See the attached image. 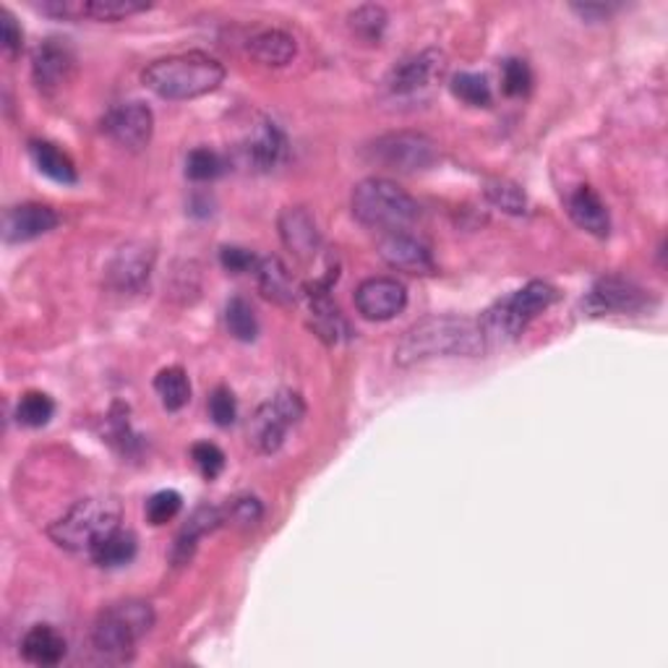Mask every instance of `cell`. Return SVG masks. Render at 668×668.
<instances>
[{
  "label": "cell",
  "instance_id": "cell-18",
  "mask_svg": "<svg viewBox=\"0 0 668 668\" xmlns=\"http://www.w3.org/2000/svg\"><path fill=\"white\" fill-rule=\"evenodd\" d=\"M151 264H155V251L144 246V243L123 246L108 267L110 286L118 290H138L149 280Z\"/></svg>",
  "mask_w": 668,
  "mask_h": 668
},
{
  "label": "cell",
  "instance_id": "cell-31",
  "mask_svg": "<svg viewBox=\"0 0 668 668\" xmlns=\"http://www.w3.org/2000/svg\"><path fill=\"white\" fill-rule=\"evenodd\" d=\"M52 415H56V402L45 392H26L16 408V418L26 428L48 426Z\"/></svg>",
  "mask_w": 668,
  "mask_h": 668
},
{
  "label": "cell",
  "instance_id": "cell-41",
  "mask_svg": "<svg viewBox=\"0 0 668 668\" xmlns=\"http://www.w3.org/2000/svg\"><path fill=\"white\" fill-rule=\"evenodd\" d=\"M574 13H580L582 19H604L611 13V9L608 5H572Z\"/></svg>",
  "mask_w": 668,
  "mask_h": 668
},
{
  "label": "cell",
  "instance_id": "cell-37",
  "mask_svg": "<svg viewBox=\"0 0 668 668\" xmlns=\"http://www.w3.org/2000/svg\"><path fill=\"white\" fill-rule=\"evenodd\" d=\"M209 415L211 421L217 423V426H230V423H235L238 418V405H235V397L230 392L228 387H217L215 392L209 397Z\"/></svg>",
  "mask_w": 668,
  "mask_h": 668
},
{
  "label": "cell",
  "instance_id": "cell-38",
  "mask_svg": "<svg viewBox=\"0 0 668 668\" xmlns=\"http://www.w3.org/2000/svg\"><path fill=\"white\" fill-rule=\"evenodd\" d=\"M0 26H3V50L5 58H16L19 52H22L24 45V35H22V26L16 24V19L11 16V11H0Z\"/></svg>",
  "mask_w": 668,
  "mask_h": 668
},
{
  "label": "cell",
  "instance_id": "cell-39",
  "mask_svg": "<svg viewBox=\"0 0 668 668\" xmlns=\"http://www.w3.org/2000/svg\"><path fill=\"white\" fill-rule=\"evenodd\" d=\"M220 259H222V267L233 275H243V272H251V269H256L254 254L246 248H238V246L222 248Z\"/></svg>",
  "mask_w": 668,
  "mask_h": 668
},
{
  "label": "cell",
  "instance_id": "cell-29",
  "mask_svg": "<svg viewBox=\"0 0 668 668\" xmlns=\"http://www.w3.org/2000/svg\"><path fill=\"white\" fill-rule=\"evenodd\" d=\"M486 198L496 209L507 211V215H522L527 209V196L518 183L507 181V178H494L486 183Z\"/></svg>",
  "mask_w": 668,
  "mask_h": 668
},
{
  "label": "cell",
  "instance_id": "cell-24",
  "mask_svg": "<svg viewBox=\"0 0 668 668\" xmlns=\"http://www.w3.org/2000/svg\"><path fill=\"white\" fill-rule=\"evenodd\" d=\"M29 155L35 168L50 181L63 183V186H74L78 181L76 175V165L65 155L63 149H58L52 142H32L29 144Z\"/></svg>",
  "mask_w": 668,
  "mask_h": 668
},
{
  "label": "cell",
  "instance_id": "cell-15",
  "mask_svg": "<svg viewBox=\"0 0 668 668\" xmlns=\"http://www.w3.org/2000/svg\"><path fill=\"white\" fill-rule=\"evenodd\" d=\"M379 256L397 272L408 275H432L434 256L418 238L408 233H387L379 243Z\"/></svg>",
  "mask_w": 668,
  "mask_h": 668
},
{
  "label": "cell",
  "instance_id": "cell-14",
  "mask_svg": "<svg viewBox=\"0 0 668 668\" xmlns=\"http://www.w3.org/2000/svg\"><path fill=\"white\" fill-rule=\"evenodd\" d=\"M447 58L441 50H423L418 56L402 61L387 78V89L397 97L418 95V92L428 89L432 84L445 74Z\"/></svg>",
  "mask_w": 668,
  "mask_h": 668
},
{
  "label": "cell",
  "instance_id": "cell-21",
  "mask_svg": "<svg viewBox=\"0 0 668 668\" xmlns=\"http://www.w3.org/2000/svg\"><path fill=\"white\" fill-rule=\"evenodd\" d=\"M224 522L222 512L217 507H198L194 514H191V520L183 525V531L178 533L175 546H173V561L175 564H186V561L194 557L198 541L204 538V535L217 531Z\"/></svg>",
  "mask_w": 668,
  "mask_h": 668
},
{
  "label": "cell",
  "instance_id": "cell-36",
  "mask_svg": "<svg viewBox=\"0 0 668 668\" xmlns=\"http://www.w3.org/2000/svg\"><path fill=\"white\" fill-rule=\"evenodd\" d=\"M191 458H194L198 473H202L207 481H215L224 467L222 449L217 445H209V441H198V445H194V449H191Z\"/></svg>",
  "mask_w": 668,
  "mask_h": 668
},
{
  "label": "cell",
  "instance_id": "cell-28",
  "mask_svg": "<svg viewBox=\"0 0 668 668\" xmlns=\"http://www.w3.org/2000/svg\"><path fill=\"white\" fill-rule=\"evenodd\" d=\"M224 324H228V332L241 342H254L259 335V321H256L254 308L243 297H233L224 308Z\"/></svg>",
  "mask_w": 668,
  "mask_h": 668
},
{
  "label": "cell",
  "instance_id": "cell-3",
  "mask_svg": "<svg viewBox=\"0 0 668 668\" xmlns=\"http://www.w3.org/2000/svg\"><path fill=\"white\" fill-rule=\"evenodd\" d=\"M121 527V505L110 496L76 501L61 520L50 525V541L74 554H92L102 538Z\"/></svg>",
  "mask_w": 668,
  "mask_h": 668
},
{
  "label": "cell",
  "instance_id": "cell-35",
  "mask_svg": "<svg viewBox=\"0 0 668 668\" xmlns=\"http://www.w3.org/2000/svg\"><path fill=\"white\" fill-rule=\"evenodd\" d=\"M222 157L211 149H194L186 160V175L191 181H215L217 175H222Z\"/></svg>",
  "mask_w": 668,
  "mask_h": 668
},
{
  "label": "cell",
  "instance_id": "cell-1",
  "mask_svg": "<svg viewBox=\"0 0 668 668\" xmlns=\"http://www.w3.org/2000/svg\"><path fill=\"white\" fill-rule=\"evenodd\" d=\"M488 342L483 335L481 321L467 316H428L408 329L405 337L397 345V363H410L428 359H449V355H473L486 353Z\"/></svg>",
  "mask_w": 668,
  "mask_h": 668
},
{
  "label": "cell",
  "instance_id": "cell-8",
  "mask_svg": "<svg viewBox=\"0 0 668 668\" xmlns=\"http://www.w3.org/2000/svg\"><path fill=\"white\" fill-rule=\"evenodd\" d=\"M368 160L394 173H421L439 160V147L426 134L397 131L376 138L368 147Z\"/></svg>",
  "mask_w": 668,
  "mask_h": 668
},
{
  "label": "cell",
  "instance_id": "cell-6",
  "mask_svg": "<svg viewBox=\"0 0 668 668\" xmlns=\"http://www.w3.org/2000/svg\"><path fill=\"white\" fill-rule=\"evenodd\" d=\"M557 301V290L546 282H527L518 293L507 295L505 301L494 303L483 314L481 327L486 342H512L538 319L544 311Z\"/></svg>",
  "mask_w": 668,
  "mask_h": 668
},
{
  "label": "cell",
  "instance_id": "cell-17",
  "mask_svg": "<svg viewBox=\"0 0 668 668\" xmlns=\"http://www.w3.org/2000/svg\"><path fill=\"white\" fill-rule=\"evenodd\" d=\"M280 235L282 243L293 251L295 259L311 262L316 259L321 248V235L319 228H316L314 217L308 215L303 207H288L280 215Z\"/></svg>",
  "mask_w": 668,
  "mask_h": 668
},
{
  "label": "cell",
  "instance_id": "cell-11",
  "mask_svg": "<svg viewBox=\"0 0 668 668\" xmlns=\"http://www.w3.org/2000/svg\"><path fill=\"white\" fill-rule=\"evenodd\" d=\"M651 297L643 288L634 282L624 280V277H604L593 286L591 293L585 297V311L591 316H606V314H637L643 311Z\"/></svg>",
  "mask_w": 668,
  "mask_h": 668
},
{
  "label": "cell",
  "instance_id": "cell-22",
  "mask_svg": "<svg viewBox=\"0 0 668 668\" xmlns=\"http://www.w3.org/2000/svg\"><path fill=\"white\" fill-rule=\"evenodd\" d=\"M248 160L259 170H275L277 165L286 160L288 142L282 131L272 121H262L248 138Z\"/></svg>",
  "mask_w": 668,
  "mask_h": 668
},
{
  "label": "cell",
  "instance_id": "cell-2",
  "mask_svg": "<svg viewBox=\"0 0 668 668\" xmlns=\"http://www.w3.org/2000/svg\"><path fill=\"white\" fill-rule=\"evenodd\" d=\"M224 65L207 52H181L147 65L142 82L162 99H196L222 84Z\"/></svg>",
  "mask_w": 668,
  "mask_h": 668
},
{
  "label": "cell",
  "instance_id": "cell-20",
  "mask_svg": "<svg viewBox=\"0 0 668 668\" xmlns=\"http://www.w3.org/2000/svg\"><path fill=\"white\" fill-rule=\"evenodd\" d=\"M65 653H69L65 637L50 624L32 627L22 640V656L35 666H58Z\"/></svg>",
  "mask_w": 668,
  "mask_h": 668
},
{
  "label": "cell",
  "instance_id": "cell-23",
  "mask_svg": "<svg viewBox=\"0 0 668 668\" xmlns=\"http://www.w3.org/2000/svg\"><path fill=\"white\" fill-rule=\"evenodd\" d=\"M248 52L256 63L282 69L295 58V39L282 29H264L248 39Z\"/></svg>",
  "mask_w": 668,
  "mask_h": 668
},
{
  "label": "cell",
  "instance_id": "cell-30",
  "mask_svg": "<svg viewBox=\"0 0 668 668\" xmlns=\"http://www.w3.org/2000/svg\"><path fill=\"white\" fill-rule=\"evenodd\" d=\"M350 29L355 37H361L363 42H379L384 29H387V11L381 5H361L350 13Z\"/></svg>",
  "mask_w": 668,
  "mask_h": 668
},
{
  "label": "cell",
  "instance_id": "cell-27",
  "mask_svg": "<svg viewBox=\"0 0 668 668\" xmlns=\"http://www.w3.org/2000/svg\"><path fill=\"white\" fill-rule=\"evenodd\" d=\"M155 389H157V394H160L165 410H170V413H178V410H183L191 400L189 376H186V372H183V368H178V366L162 368V372L157 374V379H155Z\"/></svg>",
  "mask_w": 668,
  "mask_h": 668
},
{
  "label": "cell",
  "instance_id": "cell-12",
  "mask_svg": "<svg viewBox=\"0 0 668 668\" xmlns=\"http://www.w3.org/2000/svg\"><path fill=\"white\" fill-rule=\"evenodd\" d=\"M355 306L368 321H389L408 306V290L392 277H372L355 290Z\"/></svg>",
  "mask_w": 668,
  "mask_h": 668
},
{
  "label": "cell",
  "instance_id": "cell-5",
  "mask_svg": "<svg viewBox=\"0 0 668 668\" xmlns=\"http://www.w3.org/2000/svg\"><path fill=\"white\" fill-rule=\"evenodd\" d=\"M353 215L366 228L402 233L408 224L418 220L421 207L408 191L387 178H366L353 191Z\"/></svg>",
  "mask_w": 668,
  "mask_h": 668
},
{
  "label": "cell",
  "instance_id": "cell-7",
  "mask_svg": "<svg viewBox=\"0 0 668 668\" xmlns=\"http://www.w3.org/2000/svg\"><path fill=\"white\" fill-rule=\"evenodd\" d=\"M306 413V405L295 392H280L251 415L248 445L262 454H272L286 445L290 428Z\"/></svg>",
  "mask_w": 668,
  "mask_h": 668
},
{
  "label": "cell",
  "instance_id": "cell-32",
  "mask_svg": "<svg viewBox=\"0 0 668 668\" xmlns=\"http://www.w3.org/2000/svg\"><path fill=\"white\" fill-rule=\"evenodd\" d=\"M452 95L471 108H488L491 105V84L483 74H458L452 78Z\"/></svg>",
  "mask_w": 668,
  "mask_h": 668
},
{
  "label": "cell",
  "instance_id": "cell-40",
  "mask_svg": "<svg viewBox=\"0 0 668 668\" xmlns=\"http://www.w3.org/2000/svg\"><path fill=\"white\" fill-rule=\"evenodd\" d=\"M262 505L259 499L254 496H243V499H235L233 507H230V520L241 522V525H256L262 520Z\"/></svg>",
  "mask_w": 668,
  "mask_h": 668
},
{
  "label": "cell",
  "instance_id": "cell-26",
  "mask_svg": "<svg viewBox=\"0 0 668 668\" xmlns=\"http://www.w3.org/2000/svg\"><path fill=\"white\" fill-rule=\"evenodd\" d=\"M136 551H138L136 535L131 531H123V527H118V531H112L108 538L99 541L89 557L95 559V564L105 567V570H118V567L131 564L136 557Z\"/></svg>",
  "mask_w": 668,
  "mask_h": 668
},
{
  "label": "cell",
  "instance_id": "cell-16",
  "mask_svg": "<svg viewBox=\"0 0 668 668\" xmlns=\"http://www.w3.org/2000/svg\"><path fill=\"white\" fill-rule=\"evenodd\" d=\"M61 217L48 204H19L5 211L3 235L9 243H26L58 228Z\"/></svg>",
  "mask_w": 668,
  "mask_h": 668
},
{
  "label": "cell",
  "instance_id": "cell-13",
  "mask_svg": "<svg viewBox=\"0 0 668 668\" xmlns=\"http://www.w3.org/2000/svg\"><path fill=\"white\" fill-rule=\"evenodd\" d=\"M102 131L116 144L136 151L149 144L151 131H155V116L144 102H123L105 116Z\"/></svg>",
  "mask_w": 668,
  "mask_h": 668
},
{
  "label": "cell",
  "instance_id": "cell-10",
  "mask_svg": "<svg viewBox=\"0 0 668 668\" xmlns=\"http://www.w3.org/2000/svg\"><path fill=\"white\" fill-rule=\"evenodd\" d=\"M37 9L48 16L65 19V22H121L125 16H134L149 9V3L136 0H42Z\"/></svg>",
  "mask_w": 668,
  "mask_h": 668
},
{
  "label": "cell",
  "instance_id": "cell-33",
  "mask_svg": "<svg viewBox=\"0 0 668 668\" xmlns=\"http://www.w3.org/2000/svg\"><path fill=\"white\" fill-rule=\"evenodd\" d=\"M501 84L509 97H525L533 89V71L522 58H509L501 65Z\"/></svg>",
  "mask_w": 668,
  "mask_h": 668
},
{
  "label": "cell",
  "instance_id": "cell-25",
  "mask_svg": "<svg viewBox=\"0 0 668 668\" xmlns=\"http://www.w3.org/2000/svg\"><path fill=\"white\" fill-rule=\"evenodd\" d=\"M256 280H259L262 293L269 297V301L280 303V306H290L295 303V288H293V277H290L288 267L275 256L269 259H262L256 264Z\"/></svg>",
  "mask_w": 668,
  "mask_h": 668
},
{
  "label": "cell",
  "instance_id": "cell-19",
  "mask_svg": "<svg viewBox=\"0 0 668 668\" xmlns=\"http://www.w3.org/2000/svg\"><path fill=\"white\" fill-rule=\"evenodd\" d=\"M567 211H570L574 224L585 233L606 238L608 230H611L606 204L600 202V196L591 186H578L572 191L570 198H567Z\"/></svg>",
  "mask_w": 668,
  "mask_h": 668
},
{
  "label": "cell",
  "instance_id": "cell-9",
  "mask_svg": "<svg viewBox=\"0 0 668 668\" xmlns=\"http://www.w3.org/2000/svg\"><path fill=\"white\" fill-rule=\"evenodd\" d=\"M74 74L76 52L71 48L69 39L48 37L45 42H39L35 58H32V76H35L39 92L56 95V92H61L74 78Z\"/></svg>",
  "mask_w": 668,
  "mask_h": 668
},
{
  "label": "cell",
  "instance_id": "cell-4",
  "mask_svg": "<svg viewBox=\"0 0 668 668\" xmlns=\"http://www.w3.org/2000/svg\"><path fill=\"white\" fill-rule=\"evenodd\" d=\"M155 624V611L147 600H121L99 614L92 630V645L105 660L123 664L131 658L138 640Z\"/></svg>",
  "mask_w": 668,
  "mask_h": 668
},
{
  "label": "cell",
  "instance_id": "cell-34",
  "mask_svg": "<svg viewBox=\"0 0 668 668\" xmlns=\"http://www.w3.org/2000/svg\"><path fill=\"white\" fill-rule=\"evenodd\" d=\"M183 509V496L173 491V488H165V491H157L147 501V520L151 525H168L170 520L178 518V512Z\"/></svg>",
  "mask_w": 668,
  "mask_h": 668
}]
</instances>
